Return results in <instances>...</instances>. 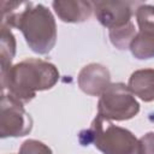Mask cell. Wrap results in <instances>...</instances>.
I'll return each instance as SVG.
<instances>
[{"label":"cell","mask_w":154,"mask_h":154,"mask_svg":"<svg viewBox=\"0 0 154 154\" xmlns=\"http://www.w3.org/2000/svg\"><path fill=\"white\" fill-rule=\"evenodd\" d=\"M138 31L136 32L131 45V54L140 59L154 58V6L138 5L135 11Z\"/></svg>","instance_id":"obj_6"},{"label":"cell","mask_w":154,"mask_h":154,"mask_svg":"<svg viewBox=\"0 0 154 154\" xmlns=\"http://www.w3.org/2000/svg\"><path fill=\"white\" fill-rule=\"evenodd\" d=\"M32 129V119L24 109L23 103L11 96L1 93L0 102V136L20 137L28 135Z\"/></svg>","instance_id":"obj_5"},{"label":"cell","mask_w":154,"mask_h":154,"mask_svg":"<svg viewBox=\"0 0 154 154\" xmlns=\"http://www.w3.org/2000/svg\"><path fill=\"white\" fill-rule=\"evenodd\" d=\"M0 64L1 72H5L12 66L11 64L16 54V38L8 26L0 24Z\"/></svg>","instance_id":"obj_11"},{"label":"cell","mask_w":154,"mask_h":154,"mask_svg":"<svg viewBox=\"0 0 154 154\" xmlns=\"http://www.w3.org/2000/svg\"><path fill=\"white\" fill-rule=\"evenodd\" d=\"M18 154H53L52 149L37 140H26L22 143Z\"/></svg>","instance_id":"obj_13"},{"label":"cell","mask_w":154,"mask_h":154,"mask_svg":"<svg viewBox=\"0 0 154 154\" xmlns=\"http://www.w3.org/2000/svg\"><path fill=\"white\" fill-rule=\"evenodd\" d=\"M77 83L83 93L91 96H101L111 84V75L106 66L91 63L79 71Z\"/></svg>","instance_id":"obj_8"},{"label":"cell","mask_w":154,"mask_h":154,"mask_svg":"<svg viewBox=\"0 0 154 154\" xmlns=\"http://www.w3.org/2000/svg\"><path fill=\"white\" fill-rule=\"evenodd\" d=\"M59 79V71L52 63L28 58L1 72V91H6L23 105L30 102L37 91L51 89Z\"/></svg>","instance_id":"obj_2"},{"label":"cell","mask_w":154,"mask_h":154,"mask_svg":"<svg viewBox=\"0 0 154 154\" xmlns=\"http://www.w3.org/2000/svg\"><path fill=\"white\" fill-rule=\"evenodd\" d=\"M140 112V103L124 83H111L97 102V114L108 120H128Z\"/></svg>","instance_id":"obj_4"},{"label":"cell","mask_w":154,"mask_h":154,"mask_svg":"<svg viewBox=\"0 0 154 154\" xmlns=\"http://www.w3.org/2000/svg\"><path fill=\"white\" fill-rule=\"evenodd\" d=\"M82 146L93 143L102 154H138L140 143L128 129L114 125L111 120L97 114L89 129L79 132Z\"/></svg>","instance_id":"obj_3"},{"label":"cell","mask_w":154,"mask_h":154,"mask_svg":"<svg viewBox=\"0 0 154 154\" xmlns=\"http://www.w3.org/2000/svg\"><path fill=\"white\" fill-rule=\"evenodd\" d=\"M53 10L57 16L65 23H82L89 19L94 11L93 1L83 0H65L53 1Z\"/></svg>","instance_id":"obj_9"},{"label":"cell","mask_w":154,"mask_h":154,"mask_svg":"<svg viewBox=\"0 0 154 154\" xmlns=\"http://www.w3.org/2000/svg\"><path fill=\"white\" fill-rule=\"evenodd\" d=\"M128 87L142 101H154V69H142L132 72Z\"/></svg>","instance_id":"obj_10"},{"label":"cell","mask_w":154,"mask_h":154,"mask_svg":"<svg viewBox=\"0 0 154 154\" xmlns=\"http://www.w3.org/2000/svg\"><path fill=\"white\" fill-rule=\"evenodd\" d=\"M138 154H154V132H147L140 140Z\"/></svg>","instance_id":"obj_14"},{"label":"cell","mask_w":154,"mask_h":154,"mask_svg":"<svg viewBox=\"0 0 154 154\" xmlns=\"http://www.w3.org/2000/svg\"><path fill=\"white\" fill-rule=\"evenodd\" d=\"M136 5L137 4L132 1H93L96 19L109 30L131 22V17L135 12L134 6Z\"/></svg>","instance_id":"obj_7"},{"label":"cell","mask_w":154,"mask_h":154,"mask_svg":"<svg viewBox=\"0 0 154 154\" xmlns=\"http://www.w3.org/2000/svg\"><path fill=\"white\" fill-rule=\"evenodd\" d=\"M108 35L114 47H117L118 49H128L130 48V45L136 35L135 25L132 22H129L123 26L111 29Z\"/></svg>","instance_id":"obj_12"},{"label":"cell","mask_w":154,"mask_h":154,"mask_svg":"<svg viewBox=\"0 0 154 154\" xmlns=\"http://www.w3.org/2000/svg\"><path fill=\"white\" fill-rule=\"evenodd\" d=\"M1 24L22 31L29 48L47 54L57 42V24L52 12L31 1H1Z\"/></svg>","instance_id":"obj_1"}]
</instances>
